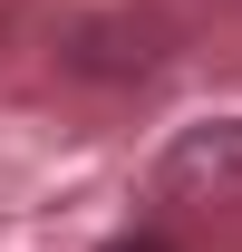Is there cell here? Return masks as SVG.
<instances>
[{"mask_svg":"<svg viewBox=\"0 0 242 252\" xmlns=\"http://www.w3.org/2000/svg\"><path fill=\"white\" fill-rule=\"evenodd\" d=\"M155 185L175 204H242V117L175 126V146L155 156Z\"/></svg>","mask_w":242,"mask_h":252,"instance_id":"1","label":"cell"},{"mask_svg":"<svg viewBox=\"0 0 242 252\" xmlns=\"http://www.w3.org/2000/svg\"><path fill=\"white\" fill-rule=\"evenodd\" d=\"M107 252H165V243H155V233H136V243H107Z\"/></svg>","mask_w":242,"mask_h":252,"instance_id":"2","label":"cell"}]
</instances>
